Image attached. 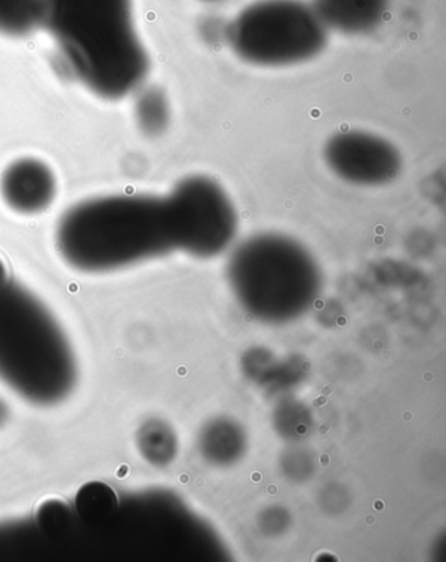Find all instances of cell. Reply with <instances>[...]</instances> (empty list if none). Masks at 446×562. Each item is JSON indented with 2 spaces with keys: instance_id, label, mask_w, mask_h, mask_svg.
<instances>
[{
  "instance_id": "obj_14",
  "label": "cell",
  "mask_w": 446,
  "mask_h": 562,
  "mask_svg": "<svg viewBox=\"0 0 446 562\" xmlns=\"http://www.w3.org/2000/svg\"><path fill=\"white\" fill-rule=\"evenodd\" d=\"M9 279H10V277H9V273H7L4 263L2 260H0V284L4 283Z\"/></svg>"
},
{
  "instance_id": "obj_3",
  "label": "cell",
  "mask_w": 446,
  "mask_h": 562,
  "mask_svg": "<svg viewBox=\"0 0 446 562\" xmlns=\"http://www.w3.org/2000/svg\"><path fill=\"white\" fill-rule=\"evenodd\" d=\"M0 379L26 401L62 402L77 381L72 349L44 303L22 284H0Z\"/></svg>"
},
{
  "instance_id": "obj_5",
  "label": "cell",
  "mask_w": 446,
  "mask_h": 562,
  "mask_svg": "<svg viewBox=\"0 0 446 562\" xmlns=\"http://www.w3.org/2000/svg\"><path fill=\"white\" fill-rule=\"evenodd\" d=\"M329 33L306 0H256L227 25L226 40L243 63L279 69L319 57Z\"/></svg>"
},
{
  "instance_id": "obj_8",
  "label": "cell",
  "mask_w": 446,
  "mask_h": 562,
  "mask_svg": "<svg viewBox=\"0 0 446 562\" xmlns=\"http://www.w3.org/2000/svg\"><path fill=\"white\" fill-rule=\"evenodd\" d=\"M0 195L5 205L20 215L44 213L57 198L56 173L43 160L18 159L0 178Z\"/></svg>"
},
{
  "instance_id": "obj_4",
  "label": "cell",
  "mask_w": 446,
  "mask_h": 562,
  "mask_svg": "<svg viewBox=\"0 0 446 562\" xmlns=\"http://www.w3.org/2000/svg\"><path fill=\"white\" fill-rule=\"evenodd\" d=\"M228 273L243 306L266 322L301 315L320 289L312 255L281 234H259L241 241L229 259Z\"/></svg>"
},
{
  "instance_id": "obj_15",
  "label": "cell",
  "mask_w": 446,
  "mask_h": 562,
  "mask_svg": "<svg viewBox=\"0 0 446 562\" xmlns=\"http://www.w3.org/2000/svg\"><path fill=\"white\" fill-rule=\"evenodd\" d=\"M201 2H205V3H216V2H220V0H201Z\"/></svg>"
},
{
  "instance_id": "obj_6",
  "label": "cell",
  "mask_w": 446,
  "mask_h": 562,
  "mask_svg": "<svg viewBox=\"0 0 446 562\" xmlns=\"http://www.w3.org/2000/svg\"><path fill=\"white\" fill-rule=\"evenodd\" d=\"M175 250L197 257L218 256L238 235V212L218 182L191 176L165 198Z\"/></svg>"
},
{
  "instance_id": "obj_13",
  "label": "cell",
  "mask_w": 446,
  "mask_h": 562,
  "mask_svg": "<svg viewBox=\"0 0 446 562\" xmlns=\"http://www.w3.org/2000/svg\"><path fill=\"white\" fill-rule=\"evenodd\" d=\"M70 516L69 507L54 499L41 505L37 513L38 524L47 532L64 530V526L69 525Z\"/></svg>"
},
{
  "instance_id": "obj_12",
  "label": "cell",
  "mask_w": 446,
  "mask_h": 562,
  "mask_svg": "<svg viewBox=\"0 0 446 562\" xmlns=\"http://www.w3.org/2000/svg\"><path fill=\"white\" fill-rule=\"evenodd\" d=\"M76 505L81 519L88 524H99L112 516L118 506V498L111 486L91 483L81 487Z\"/></svg>"
},
{
  "instance_id": "obj_11",
  "label": "cell",
  "mask_w": 446,
  "mask_h": 562,
  "mask_svg": "<svg viewBox=\"0 0 446 562\" xmlns=\"http://www.w3.org/2000/svg\"><path fill=\"white\" fill-rule=\"evenodd\" d=\"M135 120L148 137H159L171 125V104L164 91L150 87L141 91L135 101Z\"/></svg>"
},
{
  "instance_id": "obj_10",
  "label": "cell",
  "mask_w": 446,
  "mask_h": 562,
  "mask_svg": "<svg viewBox=\"0 0 446 562\" xmlns=\"http://www.w3.org/2000/svg\"><path fill=\"white\" fill-rule=\"evenodd\" d=\"M45 0H0V36H31L44 23Z\"/></svg>"
},
{
  "instance_id": "obj_7",
  "label": "cell",
  "mask_w": 446,
  "mask_h": 562,
  "mask_svg": "<svg viewBox=\"0 0 446 562\" xmlns=\"http://www.w3.org/2000/svg\"><path fill=\"white\" fill-rule=\"evenodd\" d=\"M323 158L331 172L357 187L389 184L402 169L401 153L391 142L363 131L331 135Z\"/></svg>"
},
{
  "instance_id": "obj_9",
  "label": "cell",
  "mask_w": 446,
  "mask_h": 562,
  "mask_svg": "<svg viewBox=\"0 0 446 562\" xmlns=\"http://www.w3.org/2000/svg\"><path fill=\"white\" fill-rule=\"evenodd\" d=\"M310 3L330 32L364 36L384 23L390 0H312Z\"/></svg>"
},
{
  "instance_id": "obj_2",
  "label": "cell",
  "mask_w": 446,
  "mask_h": 562,
  "mask_svg": "<svg viewBox=\"0 0 446 562\" xmlns=\"http://www.w3.org/2000/svg\"><path fill=\"white\" fill-rule=\"evenodd\" d=\"M60 256L84 273H110L175 250L165 198L114 194L67 210L56 233Z\"/></svg>"
},
{
  "instance_id": "obj_1",
  "label": "cell",
  "mask_w": 446,
  "mask_h": 562,
  "mask_svg": "<svg viewBox=\"0 0 446 562\" xmlns=\"http://www.w3.org/2000/svg\"><path fill=\"white\" fill-rule=\"evenodd\" d=\"M43 29L66 70L94 97L125 99L150 72L134 0H45Z\"/></svg>"
}]
</instances>
